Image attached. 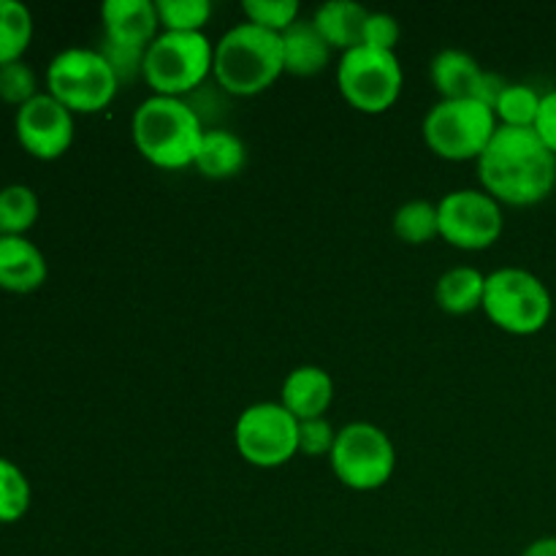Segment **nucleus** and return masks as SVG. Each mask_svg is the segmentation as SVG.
Segmentation results:
<instances>
[{
    "mask_svg": "<svg viewBox=\"0 0 556 556\" xmlns=\"http://www.w3.org/2000/svg\"><path fill=\"white\" fill-rule=\"evenodd\" d=\"M394 233L405 244H427L440 237V215L438 204L427 199L405 201L394 212Z\"/></svg>",
    "mask_w": 556,
    "mask_h": 556,
    "instance_id": "obj_23",
    "label": "nucleus"
},
{
    "mask_svg": "<svg viewBox=\"0 0 556 556\" xmlns=\"http://www.w3.org/2000/svg\"><path fill=\"white\" fill-rule=\"evenodd\" d=\"M98 52L106 58L109 68L114 71L119 85H128V81L144 79V54L147 49H136V47H125V43H114L109 38H103L98 43Z\"/></svg>",
    "mask_w": 556,
    "mask_h": 556,
    "instance_id": "obj_29",
    "label": "nucleus"
},
{
    "mask_svg": "<svg viewBox=\"0 0 556 556\" xmlns=\"http://www.w3.org/2000/svg\"><path fill=\"white\" fill-rule=\"evenodd\" d=\"M521 556H556V538L554 535L538 538V541H532L530 546L521 552Z\"/></svg>",
    "mask_w": 556,
    "mask_h": 556,
    "instance_id": "obj_33",
    "label": "nucleus"
},
{
    "mask_svg": "<svg viewBox=\"0 0 556 556\" xmlns=\"http://www.w3.org/2000/svg\"><path fill=\"white\" fill-rule=\"evenodd\" d=\"M440 237L459 250H486L503 237V204L486 190L465 188L438 201Z\"/></svg>",
    "mask_w": 556,
    "mask_h": 556,
    "instance_id": "obj_11",
    "label": "nucleus"
},
{
    "mask_svg": "<svg viewBox=\"0 0 556 556\" xmlns=\"http://www.w3.org/2000/svg\"><path fill=\"white\" fill-rule=\"evenodd\" d=\"M36 96H38L36 71H33L25 60H14V63L0 65V101L20 109Z\"/></svg>",
    "mask_w": 556,
    "mask_h": 556,
    "instance_id": "obj_28",
    "label": "nucleus"
},
{
    "mask_svg": "<svg viewBox=\"0 0 556 556\" xmlns=\"http://www.w3.org/2000/svg\"><path fill=\"white\" fill-rule=\"evenodd\" d=\"M481 309L497 329L516 337H532L552 320L554 299L538 275L519 266H503L486 275Z\"/></svg>",
    "mask_w": 556,
    "mask_h": 556,
    "instance_id": "obj_4",
    "label": "nucleus"
},
{
    "mask_svg": "<svg viewBox=\"0 0 556 556\" xmlns=\"http://www.w3.org/2000/svg\"><path fill=\"white\" fill-rule=\"evenodd\" d=\"M36 190L27 185H5L0 188V237H25L38 220Z\"/></svg>",
    "mask_w": 556,
    "mask_h": 556,
    "instance_id": "obj_21",
    "label": "nucleus"
},
{
    "mask_svg": "<svg viewBox=\"0 0 556 556\" xmlns=\"http://www.w3.org/2000/svg\"><path fill=\"white\" fill-rule=\"evenodd\" d=\"M494 109L481 101H440L421 125L424 141L443 161H478L497 134Z\"/></svg>",
    "mask_w": 556,
    "mask_h": 556,
    "instance_id": "obj_7",
    "label": "nucleus"
},
{
    "mask_svg": "<svg viewBox=\"0 0 556 556\" xmlns=\"http://www.w3.org/2000/svg\"><path fill=\"white\" fill-rule=\"evenodd\" d=\"M212 74L217 85L231 96H258L275 85L280 74H286L282 38L253 22L233 25L215 43Z\"/></svg>",
    "mask_w": 556,
    "mask_h": 556,
    "instance_id": "obj_3",
    "label": "nucleus"
},
{
    "mask_svg": "<svg viewBox=\"0 0 556 556\" xmlns=\"http://www.w3.org/2000/svg\"><path fill=\"white\" fill-rule=\"evenodd\" d=\"M157 20L168 33H204L212 16L210 0H157Z\"/></svg>",
    "mask_w": 556,
    "mask_h": 556,
    "instance_id": "obj_26",
    "label": "nucleus"
},
{
    "mask_svg": "<svg viewBox=\"0 0 556 556\" xmlns=\"http://www.w3.org/2000/svg\"><path fill=\"white\" fill-rule=\"evenodd\" d=\"M369 14L372 11H367L356 0H329V3L318 5V11L313 14V25L318 27V33L331 49L348 52V49H356L364 43Z\"/></svg>",
    "mask_w": 556,
    "mask_h": 556,
    "instance_id": "obj_17",
    "label": "nucleus"
},
{
    "mask_svg": "<svg viewBox=\"0 0 556 556\" xmlns=\"http://www.w3.org/2000/svg\"><path fill=\"white\" fill-rule=\"evenodd\" d=\"M119 81L98 49L68 47L47 68V92L68 112L96 114L114 101Z\"/></svg>",
    "mask_w": 556,
    "mask_h": 556,
    "instance_id": "obj_6",
    "label": "nucleus"
},
{
    "mask_svg": "<svg viewBox=\"0 0 556 556\" xmlns=\"http://www.w3.org/2000/svg\"><path fill=\"white\" fill-rule=\"evenodd\" d=\"M242 11L248 22L269 33H277V36H282L299 20L296 0H244Z\"/></svg>",
    "mask_w": 556,
    "mask_h": 556,
    "instance_id": "obj_27",
    "label": "nucleus"
},
{
    "mask_svg": "<svg viewBox=\"0 0 556 556\" xmlns=\"http://www.w3.org/2000/svg\"><path fill=\"white\" fill-rule=\"evenodd\" d=\"M434 90L440 92V101H481L486 71L481 68L472 54L462 49H443L429 63Z\"/></svg>",
    "mask_w": 556,
    "mask_h": 556,
    "instance_id": "obj_15",
    "label": "nucleus"
},
{
    "mask_svg": "<svg viewBox=\"0 0 556 556\" xmlns=\"http://www.w3.org/2000/svg\"><path fill=\"white\" fill-rule=\"evenodd\" d=\"M49 266L38 244L27 237H0V288L33 293L47 282Z\"/></svg>",
    "mask_w": 556,
    "mask_h": 556,
    "instance_id": "obj_16",
    "label": "nucleus"
},
{
    "mask_svg": "<svg viewBox=\"0 0 556 556\" xmlns=\"http://www.w3.org/2000/svg\"><path fill=\"white\" fill-rule=\"evenodd\" d=\"M33 489L25 472L0 456V525H14L30 510Z\"/></svg>",
    "mask_w": 556,
    "mask_h": 556,
    "instance_id": "obj_25",
    "label": "nucleus"
},
{
    "mask_svg": "<svg viewBox=\"0 0 556 556\" xmlns=\"http://www.w3.org/2000/svg\"><path fill=\"white\" fill-rule=\"evenodd\" d=\"M535 134L541 136L543 144L556 155V90L543 92L541 112L535 119Z\"/></svg>",
    "mask_w": 556,
    "mask_h": 556,
    "instance_id": "obj_32",
    "label": "nucleus"
},
{
    "mask_svg": "<svg viewBox=\"0 0 556 556\" xmlns=\"http://www.w3.org/2000/svg\"><path fill=\"white\" fill-rule=\"evenodd\" d=\"M204 119L185 98L150 96L139 103L130 123L136 150L157 168H188L199 155Z\"/></svg>",
    "mask_w": 556,
    "mask_h": 556,
    "instance_id": "obj_2",
    "label": "nucleus"
},
{
    "mask_svg": "<svg viewBox=\"0 0 556 556\" xmlns=\"http://www.w3.org/2000/svg\"><path fill=\"white\" fill-rule=\"evenodd\" d=\"M248 163V147L237 134L226 128H206L201 136L195 172L206 179H231Z\"/></svg>",
    "mask_w": 556,
    "mask_h": 556,
    "instance_id": "obj_19",
    "label": "nucleus"
},
{
    "mask_svg": "<svg viewBox=\"0 0 556 556\" xmlns=\"http://www.w3.org/2000/svg\"><path fill=\"white\" fill-rule=\"evenodd\" d=\"M33 41V14L20 0H0V65L22 60Z\"/></svg>",
    "mask_w": 556,
    "mask_h": 556,
    "instance_id": "obj_22",
    "label": "nucleus"
},
{
    "mask_svg": "<svg viewBox=\"0 0 556 556\" xmlns=\"http://www.w3.org/2000/svg\"><path fill=\"white\" fill-rule=\"evenodd\" d=\"M334 400V380L324 367L304 364L288 372L280 389V405L291 413L296 421H309V418H324Z\"/></svg>",
    "mask_w": 556,
    "mask_h": 556,
    "instance_id": "obj_14",
    "label": "nucleus"
},
{
    "mask_svg": "<svg viewBox=\"0 0 556 556\" xmlns=\"http://www.w3.org/2000/svg\"><path fill=\"white\" fill-rule=\"evenodd\" d=\"M483 291H486V275L476 266H454L443 271L434 286V299L440 309L448 315H470L483 307Z\"/></svg>",
    "mask_w": 556,
    "mask_h": 556,
    "instance_id": "obj_20",
    "label": "nucleus"
},
{
    "mask_svg": "<svg viewBox=\"0 0 556 556\" xmlns=\"http://www.w3.org/2000/svg\"><path fill=\"white\" fill-rule=\"evenodd\" d=\"M337 87L353 109L364 114H383L402 92V65L394 52L356 47L342 52L337 63Z\"/></svg>",
    "mask_w": 556,
    "mask_h": 556,
    "instance_id": "obj_9",
    "label": "nucleus"
},
{
    "mask_svg": "<svg viewBox=\"0 0 556 556\" xmlns=\"http://www.w3.org/2000/svg\"><path fill=\"white\" fill-rule=\"evenodd\" d=\"M476 163L483 190L500 204L535 206L556 188V155L535 128L500 125Z\"/></svg>",
    "mask_w": 556,
    "mask_h": 556,
    "instance_id": "obj_1",
    "label": "nucleus"
},
{
    "mask_svg": "<svg viewBox=\"0 0 556 556\" xmlns=\"http://www.w3.org/2000/svg\"><path fill=\"white\" fill-rule=\"evenodd\" d=\"M14 128L22 150L38 161H58L74 144V112L49 92H38L16 109Z\"/></svg>",
    "mask_w": 556,
    "mask_h": 556,
    "instance_id": "obj_12",
    "label": "nucleus"
},
{
    "mask_svg": "<svg viewBox=\"0 0 556 556\" xmlns=\"http://www.w3.org/2000/svg\"><path fill=\"white\" fill-rule=\"evenodd\" d=\"M337 443V432L326 418H309L299 421V454L318 459V456H331Z\"/></svg>",
    "mask_w": 556,
    "mask_h": 556,
    "instance_id": "obj_30",
    "label": "nucleus"
},
{
    "mask_svg": "<svg viewBox=\"0 0 556 556\" xmlns=\"http://www.w3.org/2000/svg\"><path fill=\"white\" fill-rule=\"evenodd\" d=\"M233 443L248 465L271 470L299 454V421L280 402H255L239 413Z\"/></svg>",
    "mask_w": 556,
    "mask_h": 556,
    "instance_id": "obj_10",
    "label": "nucleus"
},
{
    "mask_svg": "<svg viewBox=\"0 0 556 556\" xmlns=\"http://www.w3.org/2000/svg\"><path fill=\"white\" fill-rule=\"evenodd\" d=\"M215 63V43L204 33L163 30L147 47L144 81L155 96L185 98L204 85Z\"/></svg>",
    "mask_w": 556,
    "mask_h": 556,
    "instance_id": "obj_5",
    "label": "nucleus"
},
{
    "mask_svg": "<svg viewBox=\"0 0 556 556\" xmlns=\"http://www.w3.org/2000/svg\"><path fill=\"white\" fill-rule=\"evenodd\" d=\"M329 462L342 486L353 492H375L394 476L396 451L383 429L367 421H353L337 432Z\"/></svg>",
    "mask_w": 556,
    "mask_h": 556,
    "instance_id": "obj_8",
    "label": "nucleus"
},
{
    "mask_svg": "<svg viewBox=\"0 0 556 556\" xmlns=\"http://www.w3.org/2000/svg\"><path fill=\"white\" fill-rule=\"evenodd\" d=\"M400 22L394 16L386 14V11H372L367 20V30H364V47L394 52V47L400 43Z\"/></svg>",
    "mask_w": 556,
    "mask_h": 556,
    "instance_id": "obj_31",
    "label": "nucleus"
},
{
    "mask_svg": "<svg viewBox=\"0 0 556 556\" xmlns=\"http://www.w3.org/2000/svg\"><path fill=\"white\" fill-rule=\"evenodd\" d=\"M541 92L530 85H514L508 81L494 103V117L505 128H535L538 112H541Z\"/></svg>",
    "mask_w": 556,
    "mask_h": 556,
    "instance_id": "obj_24",
    "label": "nucleus"
},
{
    "mask_svg": "<svg viewBox=\"0 0 556 556\" xmlns=\"http://www.w3.org/2000/svg\"><path fill=\"white\" fill-rule=\"evenodd\" d=\"M280 38L286 74L315 76L329 65L331 47L313 25V20H296Z\"/></svg>",
    "mask_w": 556,
    "mask_h": 556,
    "instance_id": "obj_18",
    "label": "nucleus"
},
{
    "mask_svg": "<svg viewBox=\"0 0 556 556\" xmlns=\"http://www.w3.org/2000/svg\"><path fill=\"white\" fill-rule=\"evenodd\" d=\"M103 38L125 47L147 49L161 33V20L152 0H106L101 5Z\"/></svg>",
    "mask_w": 556,
    "mask_h": 556,
    "instance_id": "obj_13",
    "label": "nucleus"
}]
</instances>
